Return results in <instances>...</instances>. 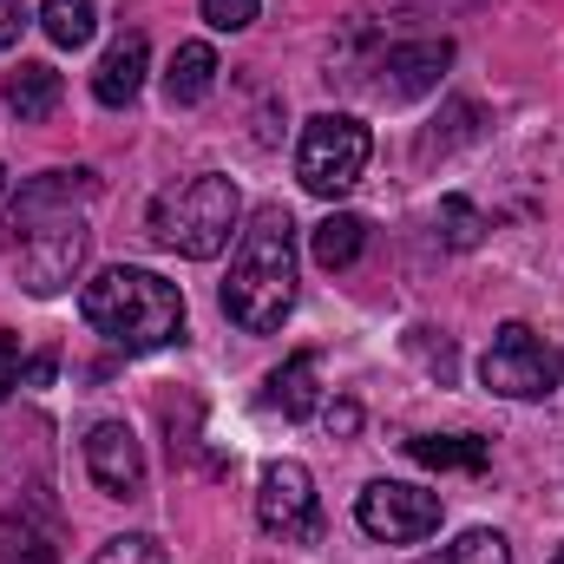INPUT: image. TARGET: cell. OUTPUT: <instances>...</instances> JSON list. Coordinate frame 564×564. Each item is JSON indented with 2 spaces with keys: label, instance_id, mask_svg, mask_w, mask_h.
I'll list each match as a JSON object with an SVG mask.
<instances>
[{
  "label": "cell",
  "instance_id": "7c38bea8",
  "mask_svg": "<svg viewBox=\"0 0 564 564\" xmlns=\"http://www.w3.org/2000/svg\"><path fill=\"white\" fill-rule=\"evenodd\" d=\"M210 86H217V53H210V40H184V46L171 53V66H164V99H171V106H197V99H210Z\"/></svg>",
  "mask_w": 564,
  "mask_h": 564
},
{
  "label": "cell",
  "instance_id": "277c9868",
  "mask_svg": "<svg viewBox=\"0 0 564 564\" xmlns=\"http://www.w3.org/2000/svg\"><path fill=\"white\" fill-rule=\"evenodd\" d=\"M237 210H243L237 184L217 177V171H204V177H191V184H177V191L158 197V210H151V237H158L164 250L191 257V263H210V257L230 243Z\"/></svg>",
  "mask_w": 564,
  "mask_h": 564
},
{
  "label": "cell",
  "instance_id": "ac0fdd59",
  "mask_svg": "<svg viewBox=\"0 0 564 564\" xmlns=\"http://www.w3.org/2000/svg\"><path fill=\"white\" fill-rule=\"evenodd\" d=\"M0 564H59V539L53 525H33L20 506L7 512V545H0Z\"/></svg>",
  "mask_w": 564,
  "mask_h": 564
},
{
  "label": "cell",
  "instance_id": "7a4b0ae2",
  "mask_svg": "<svg viewBox=\"0 0 564 564\" xmlns=\"http://www.w3.org/2000/svg\"><path fill=\"white\" fill-rule=\"evenodd\" d=\"M289 308H295V224L282 204H270L237 237V257L224 276V315L243 335H276Z\"/></svg>",
  "mask_w": 564,
  "mask_h": 564
},
{
  "label": "cell",
  "instance_id": "ffe728a7",
  "mask_svg": "<svg viewBox=\"0 0 564 564\" xmlns=\"http://www.w3.org/2000/svg\"><path fill=\"white\" fill-rule=\"evenodd\" d=\"M440 237H446V250H473L486 237V217L466 197H440Z\"/></svg>",
  "mask_w": 564,
  "mask_h": 564
},
{
  "label": "cell",
  "instance_id": "52a82bcc",
  "mask_svg": "<svg viewBox=\"0 0 564 564\" xmlns=\"http://www.w3.org/2000/svg\"><path fill=\"white\" fill-rule=\"evenodd\" d=\"M355 525L381 545H421L426 532H440V492L401 486V479H375L355 499Z\"/></svg>",
  "mask_w": 564,
  "mask_h": 564
},
{
  "label": "cell",
  "instance_id": "7402d4cb",
  "mask_svg": "<svg viewBox=\"0 0 564 564\" xmlns=\"http://www.w3.org/2000/svg\"><path fill=\"white\" fill-rule=\"evenodd\" d=\"M197 7H204V26L217 33H243L257 20V0H197Z\"/></svg>",
  "mask_w": 564,
  "mask_h": 564
},
{
  "label": "cell",
  "instance_id": "2e32d148",
  "mask_svg": "<svg viewBox=\"0 0 564 564\" xmlns=\"http://www.w3.org/2000/svg\"><path fill=\"white\" fill-rule=\"evenodd\" d=\"M361 243H368V224H361L355 210H335V217H322V224L308 230V257H315L322 270H348V263L361 257Z\"/></svg>",
  "mask_w": 564,
  "mask_h": 564
},
{
  "label": "cell",
  "instance_id": "484cf974",
  "mask_svg": "<svg viewBox=\"0 0 564 564\" xmlns=\"http://www.w3.org/2000/svg\"><path fill=\"white\" fill-rule=\"evenodd\" d=\"M20 375H26V388H46V381H53V355H40V361H26Z\"/></svg>",
  "mask_w": 564,
  "mask_h": 564
},
{
  "label": "cell",
  "instance_id": "5b68a950",
  "mask_svg": "<svg viewBox=\"0 0 564 564\" xmlns=\"http://www.w3.org/2000/svg\"><path fill=\"white\" fill-rule=\"evenodd\" d=\"M368 126L361 119H348V112H315L308 126H302V144H295V177H302V191H315V197H341V191H355V177L368 171Z\"/></svg>",
  "mask_w": 564,
  "mask_h": 564
},
{
  "label": "cell",
  "instance_id": "8fae6325",
  "mask_svg": "<svg viewBox=\"0 0 564 564\" xmlns=\"http://www.w3.org/2000/svg\"><path fill=\"white\" fill-rule=\"evenodd\" d=\"M144 66H151V40H144L139 26L132 33H119L112 40V53L99 59V73H93V99L99 106H132L144 86Z\"/></svg>",
  "mask_w": 564,
  "mask_h": 564
},
{
  "label": "cell",
  "instance_id": "3957f363",
  "mask_svg": "<svg viewBox=\"0 0 564 564\" xmlns=\"http://www.w3.org/2000/svg\"><path fill=\"white\" fill-rule=\"evenodd\" d=\"M79 315L93 335H106L112 348L126 355H151V348H171L184 335V295L177 282H164L158 270H99V276L79 289Z\"/></svg>",
  "mask_w": 564,
  "mask_h": 564
},
{
  "label": "cell",
  "instance_id": "83f0119b",
  "mask_svg": "<svg viewBox=\"0 0 564 564\" xmlns=\"http://www.w3.org/2000/svg\"><path fill=\"white\" fill-rule=\"evenodd\" d=\"M552 564H564V545H558V558H552Z\"/></svg>",
  "mask_w": 564,
  "mask_h": 564
},
{
  "label": "cell",
  "instance_id": "d4e9b609",
  "mask_svg": "<svg viewBox=\"0 0 564 564\" xmlns=\"http://www.w3.org/2000/svg\"><path fill=\"white\" fill-rule=\"evenodd\" d=\"M355 426H361V408L355 401H335L328 408V433H355Z\"/></svg>",
  "mask_w": 564,
  "mask_h": 564
},
{
  "label": "cell",
  "instance_id": "6da1fadb",
  "mask_svg": "<svg viewBox=\"0 0 564 564\" xmlns=\"http://www.w3.org/2000/svg\"><path fill=\"white\" fill-rule=\"evenodd\" d=\"M73 197H93V171H46L13 204L20 282L33 295H59L79 270V257H86V224L73 217Z\"/></svg>",
  "mask_w": 564,
  "mask_h": 564
},
{
  "label": "cell",
  "instance_id": "44dd1931",
  "mask_svg": "<svg viewBox=\"0 0 564 564\" xmlns=\"http://www.w3.org/2000/svg\"><path fill=\"white\" fill-rule=\"evenodd\" d=\"M93 564H164V545H158V539H144V532H126V539L99 545V558H93Z\"/></svg>",
  "mask_w": 564,
  "mask_h": 564
},
{
  "label": "cell",
  "instance_id": "30bf717a",
  "mask_svg": "<svg viewBox=\"0 0 564 564\" xmlns=\"http://www.w3.org/2000/svg\"><path fill=\"white\" fill-rule=\"evenodd\" d=\"M453 66V40H414V46H394L381 59V99H421L440 86V73Z\"/></svg>",
  "mask_w": 564,
  "mask_h": 564
},
{
  "label": "cell",
  "instance_id": "8992f818",
  "mask_svg": "<svg viewBox=\"0 0 564 564\" xmlns=\"http://www.w3.org/2000/svg\"><path fill=\"white\" fill-rule=\"evenodd\" d=\"M479 381L506 401H552L564 388V355L525 322H506L479 361Z\"/></svg>",
  "mask_w": 564,
  "mask_h": 564
},
{
  "label": "cell",
  "instance_id": "9a60e30c",
  "mask_svg": "<svg viewBox=\"0 0 564 564\" xmlns=\"http://www.w3.org/2000/svg\"><path fill=\"white\" fill-rule=\"evenodd\" d=\"M408 453L433 466V473H486V459H492V446L479 440V433H426V440H408Z\"/></svg>",
  "mask_w": 564,
  "mask_h": 564
},
{
  "label": "cell",
  "instance_id": "603a6c76",
  "mask_svg": "<svg viewBox=\"0 0 564 564\" xmlns=\"http://www.w3.org/2000/svg\"><path fill=\"white\" fill-rule=\"evenodd\" d=\"M20 388V341L13 335H0V401Z\"/></svg>",
  "mask_w": 564,
  "mask_h": 564
},
{
  "label": "cell",
  "instance_id": "9c48e42d",
  "mask_svg": "<svg viewBox=\"0 0 564 564\" xmlns=\"http://www.w3.org/2000/svg\"><path fill=\"white\" fill-rule=\"evenodd\" d=\"M86 473L106 499H139L144 492V446L126 421H99L86 433Z\"/></svg>",
  "mask_w": 564,
  "mask_h": 564
},
{
  "label": "cell",
  "instance_id": "4316f807",
  "mask_svg": "<svg viewBox=\"0 0 564 564\" xmlns=\"http://www.w3.org/2000/svg\"><path fill=\"white\" fill-rule=\"evenodd\" d=\"M0 191H7V164H0Z\"/></svg>",
  "mask_w": 564,
  "mask_h": 564
},
{
  "label": "cell",
  "instance_id": "cb8c5ba5",
  "mask_svg": "<svg viewBox=\"0 0 564 564\" xmlns=\"http://www.w3.org/2000/svg\"><path fill=\"white\" fill-rule=\"evenodd\" d=\"M20 26H26V13H20V0H0V53L20 40Z\"/></svg>",
  "mask_w": 564,
  "mask_h": 564
},
{
  "label": "cell",
  "instance_id": "5bb4252c",
  "mask_svg": "<svg viewBox=\"0 0 564 564\" xmlns=\"http://www.w3.org/2000/svg\"><path fill=\"white\" fill-rule=\"evenodd\" d=\"M315 401H322V388H315V355L302 348V355H289L276 375H270V408H276L282 421H308Z\"/></svg>",
  "mask_w": 564,
  "mask_h": 564
},
{
  "label": "cell",
  "instance_id": "e0dca14e",
  "mask_svg": "<svg viewBox=\"0 0 564 564\" xmlns=\"http://www.w3.org/2000/svg\"><path fill=\"white\" fill-rule=\"evenodd\" d=\"M40 26H46V40L53 46H86L93 33H99V7L93 0H40Z\"/></svg>",
  "mask_w": 564,
  "mask_h": 564
},
{
  "label": "cell",
  "instance_id": "ba28073f",
  "mask_svg": "<svg viewBox=\"0 0 564 564\" xmlns=\"http://www.w3.org/2000/svg\"><path fill=\"white\" fill-rule=\"evenodd\" d=\"M257 525L282 539V545H315L322 539V499H315V479L308 466L276 459L263 473V492H257Z\"/></svg>",
  "mask_w": 564,
  "mask_h": 564
},
{
  "label": "cell",
  "instance_id": "d6986e66",
  "mask_svg": "<svg viewBox=\"0 0 564 564\" xmlns=\"http://www.w3.org/2000/svg\"><path fill=\"white\" fill-rule=\"evenodd\" d=\"M426 564H512V545L499 539V532H486V525H473V532H459L440 558H426Z\"/></svg>",
  "mask_w": 564,
  "mask_h": 564
},
{
  "label": "cell",
  "instance_id": "4fadbf2b",
  "mask_svg": "<svg viewBox=\"0 0 564 564\" xmlns=\"http://www.w3.org/2000/svg\"><path fill=\"white\" fill-rule=\"evenodd\" d=\"M59 93H66V79H59L46 59H20V66L7 73V112H13V119H46V112L59 106Z\"/></svg>",
  "mask_w": 564,
  "mask_h": 564
}]
</instances>
